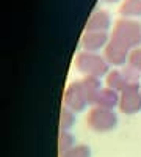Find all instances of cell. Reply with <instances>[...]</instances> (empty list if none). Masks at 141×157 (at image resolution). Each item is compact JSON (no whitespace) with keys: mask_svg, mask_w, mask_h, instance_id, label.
<instances>
[{"mask_svg":"<svg viewBox=\"0 0 141 157\" xmlns=\"http://www.w3.org/2000/svg\"><path fill=\"white\" fill-rule=\"evenodd\" d=\"M129 66H132L133 69L141 72V47H136V49L130 50V54H129Z\"/></svg>","mask_w":141,"mask_h":157,"instance_id":"9a60e30c","label":"cell"},{"mask_svg":"<svg viewBox=\"0 0 141 157\" xmlns=\"http://www.w3.org/2000/svg\"><path fill=\"white\" fill-rule=\"evenodd\" d=\"M75 146V138L72 134H69L68 130H61L58 135V152L60 155L66 154L68 151H71Z\"/></svg>","mask_w":141,"mask_h":157,"instance_id":"7c38bea8","label":"cell"},{"mask_svg":"<svg viewBox=\"0 0 141 157\" xmlns=\"http://www.w3.org/2000/svg\"><path fill=\"white\" fill-rule=\"evenodd\" d=\"M108 61L100 57L94 52H80L75 58V68L79 69L80 72L86 74V75H91V77H102V75H107L110 71L108 66Z\"/></svg>","mask_w":141,"mask_h":157,"instance_id":"7a4b0ae2","label":"cell"},{"mask_svg":"<svg viewBox=\"0 0 141 157\" xmlns=\"http://www.w3.org/2000/svg\"><path fill=\"white\" fill-rule=\"evenodd\" d=\"M139 72L133 69L132 66H127L122 69H113L107 74V86L111 90H116L118 93H121L122 90H125L132 83H138Z\"/></svg>","mask_w":141,"mask_h":157,"instance_id":"5b68a950","label":"cell"},{"mask_svg":"<svg viewBox=\"0 0 141 157\" xmlns=\"http://www.w3.org/2000/svg\"><path fill=\"white\" fill-rule=\"evenodd\" d=\"M104 2H105V3H118L119 0H104Z\"/></svg>","mask_w":141,"mask_h":157,"instance_id":"2e32d148","label":"cell"},{"mask_svg":"<svg viewBox=\"0 0 141 157\" xmlns=\"http://www.w3.org/2000/svg\"><path fill=\"white\" fill-rule=\"evenodd\" d=\"M118 124V116L111 109H102V107H93L88 115V126L94 132L107 134L113 130Z\"/></svg>","mask_w":141,"mask_h":157,"instance_id":"3957f363","label":"cell"},{"mask_svg":"<svg viewBox=\"0 0 141 157\" xmlns=\"http://www.w3.org/2000/svg\"><path fill=\"white\" fill-rule=\"evenodd\" d=\"M60 157H91V149L86 145H75L71 151L63 154Z\"/></svg>","mask_w":141,"mask_h":157,"instance_id":"5bb4252c","label":"cell"},{"mask_svg":"<svg viewBox=\"0 0 141 157\" xmlns=\"http://www.w3.org/2000/svg\"><path fill=\"white\" fill-rule=\"evenodd\" d=\"M108 43L107 32H85L82 36V46L86 52H97L102 47H107Z\"/></svg>","mask_w":141,"mask_h":157,"instance_id":"ba28073f","label":"cell"},{"mask_svg":"<svg viewBox=\"0 0 141 157\" xmlns=\"http://www.w3.org/2000/svg\"><path fill=\"white\" fill-rule=\"evenodd\" d=\"M119 14L124 19L141 17V0H124L119 8Z\"/></svg>","mask_w":141,"mask_h":157,"instance_id":"8fae6325","label":"cell"},{"mask_svg":"<svg viewBox=\"0 0 141 157\" xmlns=\"http://www.w3.org/2000/svg\"><path fill=\"white\" fill-rule=\"evenodd\" d=\"M119 110L124 115H136L141 110V90L138 83H132L119 93Z\"/></svg>","mask_w":141,"mask_h":157,"instance_id":"8992f818","label":"cell"},{"mask_svg":"<svg viewBox=\"0 0 141 157\" xmlns=\"http://www.w3.org/2000/svg\"><path fill=\"white\" fill-rule=\"evenodd\" d=\"M129 54H130L129 49H125L124 46L118 44L113 39H110V43L105 47V60L113 66H124L129 61Z\"/></svg>","mask_w":141,"mask_h":157,"instance_id":"52a82bcc","label":"cell"},{"mask_svg":"<svg viewBox=\"0 0 141 157\" xmlns=\"http://www.w3.org/2000/svg\"><path fill=\"white\" fill-rule=\"evenodd\" d=\"M111 25V17L107 11L97 10L86 22V32H107Z\"/></svg>","mask_w":141,"mask_h":157,"instance_id":"9c48e42d","label":"cell"},{"mask_svg":"<svg viewBox=\"0 0 141 157\" xmlns=\"http://www.w3.org/2000/svg\"><path fill=\"white\" fill-rule=\"evenodd\" d=\"M74 123H75V112L65 107L61 110V116H60V129L61 130H69L74 126Z\"/></svg>","mask_w":141,"mask_h":157,"instance_id":"4fadbf2b","label":"cell"},{"mask_svg":"<svg viewBox=\"0 0 141 157\" xmlns=\"http://www.w3.org/2000/svg\"><path fill=\"white\" fill-rule=\"evenodd\" d=\"M111 39L125 49L133 50L141 44V24L133 19H119L114 25Z\"/></svg>","mask_w":141,"mask_h":157,"instance_id":"6da1fadb","label":"cell"},{"mask_svg":"<svg viewBox=\"0 0 141 157\" xmlns=\"http://www.w3.org/2000/svg\"><path fill=\"white\" fill-rule=\"evenodd\" d=\"M94 105L96 107H102V109H114L116 105H119V93L116 90H111V88H100V91L96 96L94 101Z\"/></svg>","mask_w":141,"mask_h":157,"instance_id":"30bf717a","label":"cell"},{"mask_svg":"<svg viewBox=\"0 0 141 157\" xmlns=\"http://www.w3.org/2000/svg\"><path fill=\"white\" fill-rule=\"evenodd\" d=\"M63 102H65V107L71 109L75 113H80L88 105H91V98H89V93L86 91L82 80L74 82L66 88Z\"/></svg>","mask_w":141,"mask_h":157,"instance_id":"277c9868","label":"cell"}]
</instances>
